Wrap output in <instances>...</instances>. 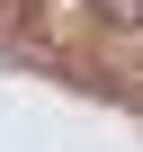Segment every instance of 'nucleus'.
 I'll use <instances>...</instances> for the list:
<instances>
[{"mask_svg":"<svg viewBox=\"0 0 143 152\" xmlns=\"http://www.w3.org/2000/svg\"><path fill=\"white\" fill-rule=\"evenodd\" d=\"M98 18L107 27H143V0H98Z\"/></svg>","mask_w":143,"mask_h":152,"instance_id":"obj_1","label":"nucleus"}]
</instances>
